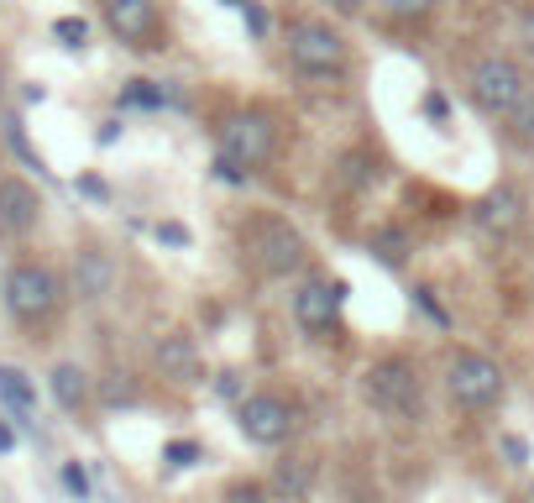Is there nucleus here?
<instances>
[{
  "mask_svg": "<svg viewBox=\"0 0 534 503\" xmlns=\"http://www.w3.org/2000/svg\"><path fill=\"white\" fill-rule=\"evenodd\" d=\"M530 74H524V63L508 58V53H482L472 63V74H467V94H472V105L482 111L487 121H508L519 105H524V94H530Z\"/></svg>",
  "mask_w": 534,
  "mask_h": 503,
  "instance_id": "1",
  "label": "nucleus"
},
{
  "mask_svg": "<svg viewBox=\"0 0 534 503\" xmlns=\"http://www.w3.org/2000/svg\"><path fill=\"white\" fill-rule=\"evenodd\" d=\"M289 63H294L298 74H309V79H335L352 63V42H346V31L335 27V22L304 16V22L289 27Z\"/></svg>",
  "mask_w": 534,
  "mask_h": 503,
  "instance_id": "2",
  "label": "nucleus"
},
{
  "mask_svg": "<svg viewBox=\"0 0 534 503\" xmlns=\"http://www.w3.org/2000/svg\"><path fill=\"white\" fill-rule=\"evenodd\" d=\"M361 399L378 409V415L393 419H414L419 404H424V388H419V367L409 356H378L367 373H361Z\"/></svg>",
  "mask_w": 534,
  "mask_h": 503,
  "instance_id": "3",
  "label": "nucleus"
},
{
  "mask_svg": "<svg viewBox=\"0 0 534 503\" xmlns=\"http://www.w3.org/2000/svg\"><path fill=\"white\" fill-rule=\"evenodd\" d=\"M278 137H283V126H278V116H272V111H263V105L231 111V116L220 121V157L252 174V168L272 163Z\"/></svg>",
  "mask_w": 534,
  "mask_h": 503,
  "instance_id": "4",
  "label": "nucleus"
},
{
  "mask_svg": "<svg viewBox=\"0 0 534 503\" xmlns=\"http://www.w3.org/2000/svg\"><path fill=\"white\" fill-rule=\"evenodd\" d=\"M241 247H246L252 267L267 273V278H289V273H298V267H304V252H309L304 237H298L283 215H252L246 231H241Z\"/></svg>",
  "mask_w": 534,
  "mask_h": 503,
  "instance_id": "5",
  "label": "nucleus"
},
{
  "mask_svg": "<svg viewBox=\"0 0 534 503\" xmlns=\"http://www.w3.org/2000/svg\"><path fill=\"white\" fill-rule=\"evenodd\" d=\"M445 393H450L456 409L482 415V409H493L503 399V367L487 352L461 346V352H450V362H445Z\"/></svg>",
  "mask_w": 534,
  "mask_h": 503,
  "instance_id": "6",
  "label": "nucleus"
},
{
  "mask_svg": "<svg viewBox=\"0 0 534 503\" xmlns=\"http://www.w3.org/2000/svg\"><path fill=\"white\" fill-rule=\"evenodd\" d=\"M294 425H298V415L283 393H246L236 404V430L252 445H283L294 436Z\"/></svg>",
  "mask_w": 534,
  "mask_h": 503,
  "instance_id": "7",
  "label": "nucleus"
},
{
  "mask_svg": "<svg viewBox=\"0 0 534 503\" xmlns=\"http://www.w3.org/2000/svg\"><path fill=\"white\" fill-rule=\"evenodd\" d=\"M5 310L16 320H48L58 310V278L42 263H16L5 273Z\"/></svg>",
  "mask_w": 534,
  "mask_h": 503,
  "instance_id": "8",
  "label": "nucleus"
},
{
  "mask_svg": "<svg viewBox=\"0 0 534 503\" xmlns=\"http://www.w3.org/2000/svg\"><path fill=\"white\" fill-rule=\"evenodd\" d=\"M100 11H105V27L116 31L126 48H137V53H152V48L168 42L157 0H100Z\"/></svg>",
  "mask_w": 534,
  "mask_h": 503,
  "instance_id": "9",
  "label": "nucleus"
},
{
  "mask_svg": "<svg viewBox=\"0 0 534 503\" xmlns=\"http://www.w3.org/2000/svg\"><path fill=\"white\" fill-rule=\"evenodd\" d=\"M341 299H346V283L304 278L294 289V326L304 330V336H330V330H335V315H341Z\"/></svg>",
  "mask_w": 534,
  "mask_h": 503,
  "instance_id": "10",
  "label": "nucleus"
},
{
  "mask_svg": "<svg viewBox=\"0 0 534 503\" xmlns=\"http://www.w3.org/2000/svg\"><path fill=\"white\" fill-rule=\"evenodd\" d=\"M472 220H476V231H487V237H513L524 226V194H519V184H493L472 205Z\"/></svg>",
  "mask_w": 534,
  "mask_h": 503,
  "instance_id": "11",
  "label": "nucleus"
},
{
  "mask_svg": "<svg viewBox=\"0 0 534 503\" xmlns=\"http://www.w3.org/2000/svg\"><path fill=\"white\" fill-rule=\"evenodd\" d=\"M157 373L163 378H174V383H200L205 378V356L194 346V336H183V330H168V336H157Z\"/></svg>",
  "mask_w": 534,
  "mask_h": 503,
  "instance_id": "12",
  "label": "nucleus"
},
{
  "mask_svg": "<svg viewBox=\"0 0 534 503\" xmlns=\"http://www.w3.org/2000/svg\"><path fill=\"white\" fill-rule=\"evenodd\" d=\"M37 215H42L37 189H31L27 178H5V184H0V226H5V231H31Z\"/></svg>",
  "mask_w": 534,
  "mask_h": 503,
  "instance_id": "13",
  "label": "nucleus"
},
{
  "mask_svg": "<svg viewBox=\"0 0 534 503\" xmlns=\"http://www.w3.org/2000/svg\"><path fill=\"white\" fill-rule=\"evenodd\" d=\"M111 283H116V263H111V252L85 247V252L74 257V289H79V299H105V294H111Z\"/></svg>",
  "mask_w": 534,
  "mask_h": 503,
  "instance_id": "14",
  "label": "nucleus"
},
{
  "mask_svg": "<svg viewBox=\"0 0 534 503\" xmlns=\"http://www.w3.org/2000/svg\"><path fill=\"white\" fill-rule=\"evenodd\" d=\"M48 388H53V404H58V409H85L89 393H94V383H89V373L79 362H58V367L48 373Z\"/></svg>",
  "mask_w": 534,
  "mask_h": 503,
  "instance_id": "15",
  "label": "nucleus"
},
{
  "mask_svg": "<svg viewBox=\"0 0 534 503\" xmlns=\"http://www.w3.org/2000/svg\"><path fill=\"white\" fill-rule=\"evenodd\" d=\"M272 488H278V499L304 503L309 488H315V456H283L278 472H272Z\"/></svg>",
  "mask_w": 534,
  "mask_h": 503,
  "instance_id": "16",
  "label": "nucleus"
},
{
  "mask_svg": "<svg viewBox=\"0 0 534 503\" xmlns=\"http://www.w3.org/2000/svg\"><path fill=\"white\" fill-rule=\"evenodd\" d=\"M0 399H5L22 419L31 415V399H37V393H31V383H27V373H22V367H5V362H0Z\"/></svg>",
  "mask_w": 534,
  "mask_h": 503,
  "instance_id": "17",
  "label": "nucleus"
},
{
  "mask_svg": "<svg viewBox=\"0 0 534 503\" xmlns=\"http://www.w3.org/2000/svg\"><path fill=\"white\" fill-rule=\"evenodd\" d=\"M367 247H372V252H378V263H387V267H398L404 257H409V237H404V226H378Z\"/></svg>",
  "mask_w": 534,
  "mask_h": 503,
  "instance_id": "18",
  "label": "nucleus"
},
{
  "mask_svg": "<svg viewBox=\"0 0 534 503\" xmlns=\"http://www.w3.org/2000/svg\"><path fill=\"white\" fill-rule=\"evenodd\" d=\"M383 5L387 22H398V27H419V22H430L435 16V5L441 0H378Z\"/></svg>",
  "mask_w": 534,
  "mask_h": 503,
  "instance_id": "19",
  "label": "nucleus"
},
{
  "mask_svg": "<svg viewBox=\"0 0 534 503\" xmlns=\"http://www.w3.org/2000/svg\"><path fill=\"white\" fill-rule=\"evenodd\" d=\"M120 100H126V105H147V111H152V105H168L174 94H168V89L157 85V79H131Z\"/></svg>",
  "mask_w": 534,
  "mask_h": 503,
  "instance_id": "20",
  "label": "nucleus"
},
{
  "mask_svg": "<svg viewBox=\"0 0 534 503\" xmlns=\"http://www.w3.org/2000/svg\"><path fill=\"white\" fill-rule=\"evenodd\" d=\"M508 131H513V142H519V148L534 152V85H530V94H524V105L508 116Z\"/></svg>",
  "mask_w": 534,
  "mask_h": 503,
  "instance_id": "21",
  "label": "nucleus"
},
{
  "mask_svg": "<svg viewBox=\"0 0 534 503\" xmlns=\"http://www.w3.org/2000/svg\"><path fill=\"white\" fill-rule=\"evenodd\" d=\"M53 37H58L63 48H85V42H89V22H85V16H58V22H53Z\"/></svg>",
  "mask_w": 534,
  "mask_h": 503,
  "instance_id": "22",
  "label": "nucleus"
},
{
  "mask_svg": "<svg viewBox=\"0 0 534 503\" xmlns=\"http://www.w3.org/2000/svg\"><path fill=\"white\" fill-rule=\"evenodd\" d=\"M100 399H105V404H137V383H131V373H111V383L100 388Z\"/></svg>",
  "mask_w": 534,
  "mask_h": 503,
  "instance_id": "23",
  "label": "nucleus"
},
{
  "mask_svg": "<svg viewBox=\"0 0 534 503\" xmlns=\"http://www.w3.org/2000/svg\"><path fill=\"white\" fill-rule=\"evenodd\" d=\"M163 462H168V467H194V462H200V445L194 441H168L163 445Z\"/></svg>",
  "mask_w": 534,
  "mask_h": 503,
  "instance_id": "24",
  "label": "nucleus"
},
{
  "mask_svg": "<svg viewBox=\"0 0 534 503\" xmlns=\"http://www.w3.org/2000/svg\"><path fill=\"white\" fill-rule=\"evenodd\" d=\"M519 48H524V58H534V0L519 11Z\"/></svg>",
  "mask_w": 534,
  "mask_h": 503,
  "instance_id": "25",
  "label": "nucleus"
},
{
  "mask_svg": "<svg viewBox=\"0 0 534 503\" xmlns=\"http://www.w3.org/2000/svg\"><path fill=\"white\" fill-rule=\"evenodd\" d=\"M63 488H68L74 499H89V477H85L79 462H68V467H63Z\"/></svg>",
  "mask_w": 534,
  "mask_h": 503,
  "instance_id": "26",
  "label": "nucleus"
},
{
  "mask_svg": "<svg viewBox=\"0 0 534 503\" xmlns=\"http://www.w3.org/2000/svg\"><path fill=\"white\" fill-rule=\"evenodd\" d=\"M503 456H508V467H524V462H530V441H524V436H503Z\"/></svg>",
  "mask_w": 534,
  "mask_h": 503,
  "instance_id": "27",
  "label": "nucleus"
},
{
  "mask_svg": "<svg viewBox=\"0 0 534 503\" xmlns=\"http://www.w3.org/2000/svg\"><path fill=\"white\" fill-rule=\"evenodd\" d=\"M330 16H341V22H352V16H361L367 11V0H325Z\"/></svg>",
  "mask_w": 534,
  "mask_h": 503,
  "instance_id": "28",
  "label": "nucleus"
},
{
  "mask_svg": "<svg viewBox=\"0 0 534 503\" xmlns=\"http://www.w3.org/2000/svg\"><path fill=\"white\" fill-rule=\"evenodd\" d=\"M157 241H168V247H189V231H183L178 220H163V226H157Z\"/></svg>",
  "mask_w": 534,
  "mask_h": 503,
  "instance_id": "29",
  "label": "nucleus"
},
{
  "mask_svg": "<svg viewBox=\"0 0 534 503\" xmlns=\"http://www.w3.org/2000/svg\"><path fill=\"white\" fill-rule=\"evenodd\" d=\"M231 503H267V493L257 482H236V488H231Z\"/></svg>",
  "mask_w": 534,
  "mask_h": 503,
  "instance_id": "30",
  "label": "nucleus"
},
{
  "mask_svg": "<svg viewBox=\"0 0 534 503\" xmlns=\"http://www.w3.org/2000/svg\"><path fill=\"white\" fill-rule=\"evenodd\" d=\"M414 299H419V304H424V310H430V315H435V320L445 326V310L435 304V289H414Z\"/></svg>",
  "mask_w": 534,
  "mask_h": 503,
  "instance_id": "31",
  "label": "nucleus"
},
{
  "mask_svg": "<svg viewBox=\"0 0 534 503\" xmlns=\"http://www.w3.org/2000/svg\"><path fill=\"white\" fill-rule=\"evenodd\" d=\"M215 393H220V399H236V373H220V378H215Z\"/></svg>",
  "mask_w": 534,
  "mask_h": 503,
  "instance_id": "32",
  "label": "nucleus"
},
{
  "mask_svg": "<svg viewBox=\"0 0 534 503\" xmlns=\"http://www.w3.org/2000/svg\"><path fill=\"white\" fill-rule=\"evenodd\" d=\"M79 189H85L89 200H105V184H100V178H85V184H79Z\"/></svg>",
  "mask_w": 534,
  "mask_h": 503,
  "instance_id": "33",
  "label": "nucleus"
},
{
  "mask_svg": "<svg viewBox=\"0 0 534 503\" xmlns=\"http://www.w3.org/2000/svg\"><path fill=\"white\" fill-rule=\"evenodd\" d=\"M11 445H16V430H11V425L0 419V451H11Z\"/></svg>",
  "mask_w": 534,
  "mask_h": 503,
  "instance_id": "34",
  "label": "nucleus"
},
{
  "mask_svg": "<svg viewBox=\"0 0 534 503\" xmlns=\"http://www.w3.org/2000/svg\"><path fill=\"white\" fill-rule=\"evenodd\" d=\"M226 5H241V11H246V5H252V0H226Z\"/></svg>",
  "mask_w": 534,
  "mask_h": 503,
  "instance_id": "35",
  "label": "nucleus"
},
{
  "mask_svg": "<svg viewBox=\"0 0 534 503\" xmlns=\"http://www.w3.org/2000/svg\"><path fill=\"white\" fill-rule=\"evenodd\" d=\"M0 89H5V85H0Z\"/></svg>",
  "mask_w": 534,
  "mask_h": 503,
  "instance_id": "36",
  "label": "nucleus"
}]
</instances>
